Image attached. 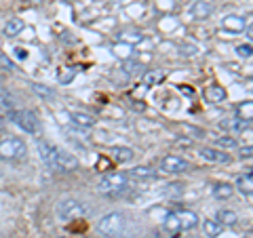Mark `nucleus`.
Segmentation results:
<instances>
[{"label": "nucleus", "instance_id": "9", "mask_svg": "<svg viewBox=\"0 0 253 238\" xmlns=\"http://www.w3.org/2000/svg\"><path fill=\"white\" fill-rule=\"evenodd\" d=\"M76 169H78V158L72 156L70 152H66V150H59L55 171H59V173H72V171H76Z\"/></svg>", "mask_w": 253, "mask_h": 238}, {"label": "nucleus", "instance_id": "6", "mask_svg": "<svg viewBox=\"0 0 253 238\" xmlns=\"http://www.w3.org/2000/svg\"><path fill=\"white\" fill-rule=\"evenodd\" d=\"M163 173H169V175H179V173H188L190 171V164L186 158H181L177 154H167L161 158V162H158Z\"/></svg>", "mask_w": 253, "mask_h": 238}, {"label": "nucleus", "instance_id": "21", "mask_svg": "<svg viewBox=\"0 0 253 238\" xmlns=\"http://www.w3.org/2000/svg\"><path fill=\"white\" fill-rule=\"evenodd\" d=\"M215 221H219L221 226H234L236 221H239V215H236L232 209H219L215 215Z\"/></svg>", "mask_w": 253, "mask_h": 238}, {"label": "nucleus", "instance_id": "34", "mask_svg": "<svg viewBox=\"0 0 253 238\" xmlns=\"http://www.w3.org/2000/svg\"><path fill=\"white\" fill-rule=\"evenodd\" d=\"M181 188H184L181 184H169V186H167V190H165V192L173 196V194H179V192H181Z\"/></svg>", "mask_w": 253, "mask_h": 238}, {"label": "nucleus", "instance_id": "8", "mask_svg": "<svg viewBox=\"0 0 253 238\" xmlns=\"http://www.w3.org/2000/svg\"><path fill=\"white\" fill-rule=\"evenodd\" d=\"M201 158L207 162H215V164H230L232 162V156L224 152V150H217V148H201Z\"/></svg>", "mask_w": 253, "mask_h": 238}, {"label": "nucleus", "instance_id": "13", "mask_svg": "<svg viewBox=\"0 0 253 238\" xmlns=\"http://www.w3.org/2000/svg\"><path fill=\"white\" fill-rule=\"evenodd\" d=\"M211 194L215 200H230L232 194H234V186L228 184V181H221V184H215L211 190Z\"/></svg>", "mask_w": 253, "mask_h": 238}, {"label": "nucleus", "instance_id": "4", "mask_svg": "<svg viewBox=\"0 0 253 238\" xmlns=\"http://www.w3.org/2000/svg\"><path fill=\"white\" fill-rule=\"evenodd\" d=\"M28 154L26 141L21 137H4L0 139V158L2 160H19Z\"/></svg>", "mask_w": 253, "mask_h": 238}, {"label": "nucleus", "instance_id": "10", "mask_svg": "<svg viewBox=\"0 0 253 238\" xmlns=\"http://www.w3.org/2000/svg\"><path fill=\"white\" fill-rule=\"evenodd\" d=\"M110 158H112L114 162L126 164V162H131L133 158H135V152H133L131 148H126V146H112L110 148Z\"/></svg>", "mask_w": 253, "mask_h": 238}, {"label": "nucleus", "instance_id": "19", "mask_svg": "<svg viewBox=\"0 0 253 238\" xmlns=\"http://www.w3.org/2000/svg\"><path fill=\"white\" fill-rule=\"evenodd\" d=\"M221 26L230 32H243L245 30V19L239 17V15H226L224 21H221Z\"/></svg>", "mask_w": 253, "mask_h": 238}, {"label": "nucleus", "instance_id": "5", "mask_svg": "<svg viewBox=\"0 0 253 238\" xmlns=\"http://www.w3.org/2000/svg\"><path fill=\"white\" fill-rule=\"evenodd\" d=\"M86 204L76 200V198H66L57 204V217L61 221H72V219H81L86 215Z\"/></svg>", "mask_w": 253, "mask_h": 238}, {"label": "nucleus", "instance_id": "29", "mask_svg": "<svg viewBox=\"0 0 253 238\" xmlns=\"http://www.w3.org/2000/svg\"><path fill=\"white\" fill-rule=\"evenodd\" d=\"M217 146L226 148V150H234V148H236V139H234V137H228V135H224V137H217Z\"/></svg>", "mask_w": 253, "mask_h": 238}, {"label": "nucleus", "instance_id": "28", "mask_svg": "<svg viewBox=\"0 0 253 238\" xmlns=\"http://www.w3.org/2000/svg\"><path fill=\"white\" fill-rule=\"evenodd\" d=\"M228 126H232L234 131L243 133V131H249V129H251V120H243V118H236V120H234L232 124H228Z\"/></svg>", "mask_w": 253, "mask_h": 238}, {"label": "nucleus", "instance_id": "23", "mask_svg": "<svg viewBox=\"0 0 253 238\" xmlns=\"http://www.w3.org/2000/svg\"><path fill=\"white\" fill-rule=\"evenodd\" d=\"M163 228L167 230V232H171V234H177V232H181V228H179V219H177V215H175V211L169 213V215L165 217V221H163Z\"/></svg>", "mask_w": 253, "mask_h": 238}, {"label": "nucleus", "instance_id": "14", "mask_svg": "<svg viewBox=\"0 0 253 238\" xmlns=\"http://www.w3.org/2000/svg\"><path fill=\"white\" fill-rule=\"evenodd\" d=\"M13 110H17V99H15V95H11L6 89H0V112L9 114Z\"/></svg>", "mask_w": 253, "mask_h": 238}, {"label": "nucleus", "instance_id": "36", "mask_svg": "<svg viewBox=\"0 0 253 238\" xmlns=\"http://www.w3.org/2000/svg\"><path fill=\"white\" fill-rule=\"evenodd\" d=\"M15 57H19V59H26V57H28V53L23 51V49H15Z\"/></svg>", "mask_w": 253, "mask_h": 238}, {"label": "nucleus", "instance_id": "17", "mask_svg": "<svg viewBox=\"0 0 253 238\" xmlns=\"http://www.w3.org/2000/svg\"><path fill=\"white\" fill-rule=\"evenodd\" d=\"M236 190H239L241 194H245V196L253 194V175H251V171H247L245 175H239V179H236Z\"/></svg>", "mask_w": 253, "mask_h": 238}, {"label": "nucleus", "instance_id": "11", "mask_svg": "<svg viewBox=\"0 0 253 238\" xmlns=\"http://www.w3.org/2000/svg\"><path fill=\"white\" fill-rule=\"evenodd\" d=\"M211 13H213V4L207 2V0H194L192 6H190V15H192L194 19H199V21L207 19Z\"/></svg>", "mask_w": 253, "mask_h": 238}, {"label": "nucleus", "instance_id": "24", "mask_svg": "<svg viewBox=\"0 0 253 238\" xmlns=\"http://www.w3.org/2000/svg\"><path fill=\"white\" fill-rule=\"evenodd\" d=\"M251 116H253V106H251V101H245V104L239 106V118L251 120Z\"/></svg>", "mask_w": 253, "mask_h": 238}, {"label": "nucleus", "instance_id": "27", "mask_svg": "<svg viewBox=\"0 0 253 238\" xmlns=\"http://www.w3.org/2000/svg\"><path fill=\"white\" fill-rule=\"evenodd\" d=\"M163 80V74L161 72H146L144 74V84L146 86H154L156 82H161Z\"/></svg>", "mask_w": 253, "mask_h": 238}, {"label": "nucleus", "instance_id": "7", "mask_svg": "<svg viewBox=\"0 0 253 238\" xmlns=\"http://www.w3.org/2000/svg\"><path fill=\"white\" fill-rule=\"evenodd\" d=\"M38 154H41V160L44 162L46 169L55 171V164H57V154H59V148L53 146L51 141L41 139L38 141Z\"/></svg>", "mask_w": 253, "mask_h": 238}, {"label": "nucleus", "instance_id": "18", "mask_svg": "<svg viewBox=\"0 0 253 238\" xmlns=\"http://www.w3.org/2000/svg\"><path fill=\"white\" fill-rule=\"evenodd\" d=\"M205 95H207V99L211 101V104H221V101L228 97L226 89H224V86H219V84H211V86H207Z\"/></svg>", "mask_w": 253, "mask_h": 238}, {"label": "nucleus", "instance_id": "32", "mask_svg": "<svg viewBox=\"0 0 253 238\" xmlns=\"http://www.w3.org/2000/svg\"><path fill=\"white\" fill-rule=\"evenodd\" d=\"M0 68L6 70V72H13V70H15V63H13L9 57H6V55H0Z\"/></svg>", "mask_w": 253, "mask_h": 238}, {"label": "nucleus", "instance_id": "26", "mask_svg": "<svg viewBox=\"0 0 253 238\" xmlns=\"http://www.w3.org/2000/svg\"><path fill=\"white\" fill-rule=\"evenodd\" d=\"M179 55H184V57H194V55H199V46L196 44H179Z\"/></svg>", "mask_w": 253, "mask_h": 238}, {"label": "nucleus", "instance_id": "12", "mask_svg": "<svg viewBox=\"0 0 253 238\" xmlns=\"http://www.w3.org/2000/svg\"><path fill=\"white\" fill-rule=\"evenodd\" d=\"M175 215L179 219L181 232H188V230H194L199 226V215H196L194 211H175Z\"/></svg>", "mask_w": 253, "mask_h": 238}, {"label": "nucleus", "instance_id": "16", "mask_svg": "<svg viewBox=\"0 0 253 238\" xmlns=\"http://www.w3.org/2000/svg\"><path fill=\"white\" fill-rule=\"evenodd\" d=\"M70 118H72V122L76 126H81V129H93L95 126V118L86 112H70Z\"/></svg>", "mask_w": 253, "mask_h": 238}, {"label": "nucleus", "instance_id": "31", "mask_svg": "<svg viewBox=\"0 0 253 238\" xmlns=\"http://www.w3.org/2000/svg\"><path fill=\"white\" fill-rule=\"evenodd\" d=\"M32 91H34L36 95H41V97H53V91L46 89V86H42V84H32Z\"/></svg>", "mask_w": 253, "mask_h": 238}, {"label": "nucleus", "instance_id": "30", "mask_svg": "<svg viewBox=\"0 0 253 238\" xmlns=\"http://www.w3.org/2000/svg\"><path fill=\"white\" fill-rule=\"evenodd\" d=\"M123 68H125V74H129V76H131V74H137L139 70H144V68H141L139 63H135V61H125Z\"/></svg>", "mask_w": 253, "mask_h": 238}, {"label": "nucleus", "instance_id": "37", "mask_svg": "<svg viewBox=\"0 0 253 238\" xmlns=\"http://www.w3.org/2000/svg\"><path fill=\"white\" fill-rule=\"evenodd\" d=\"M83 238H93V236H83Z\"/></svg>", "mask_w": 253, "mask_h": 238}, {"label": "nucleus", "instance_id": "15", "mask_svg": "<svg viewBox=\"0 0 253 238\" xmlns=\"http://www.w3.org/2000/svg\"><path fill=\"white\" fill-rule=\"evenodd\" d=\"M158 173L150 166H135L129 171V179H137V181H148V179H156Z\"/></svg>", "mask_w": 253, "mask_h": 238}, {"label": "nucleus", "instance_id": "25", "mask_svg": "<svg viewBox=\"0 0 253 238\" xmlns=\"http://www.w3.org/2000/svg\"><path fill=\"white\" fill-rule=\"evenodd\" d=\"M236 55H239L241 59H251V55H253V46H251V42H245V44H239V46H236Z\"/></svg>", "mask_w": 253, "mask_h": 238}, {"label": "nucleus", "instance_id": "3", "mask_svg": "<svg viewBox=\"0 0 253 238\" xmlns=\"http://www.w3.org/2000/svg\"><path fill=\"white\" fill-rule=\"evenodd\" d=\"M125 226H126V217L123 213L114 211V213H108V215H104L97 221V232L106 238H116V236L123 234Z\"/></svg>", "mask_w": 253, "mask_h": 238}, {"label": "nucleus", "instance_id": "2", "mask_svg": "<svg viewBox=\"0 0 253 238\" xmlns=\"http://www.w3.org/2000/svg\"><path fill=\"white\" fill-rule=\"evenodd\" d=\"M6 118L17 124L21 131H26L28 135H38L41 133V120H38V116L32 112V110H13V112L6 114Z\"/></svg>", "mask_w": 253, "mask_h": 238}, {"label": "nucleus", "instance_id": "22", "mask_svg": "<svg viewBox=\"0 0 253 238\" xmlns=\"http://www.w3.org/2000/svg\"><path fill=\"white\" fill-rule=\"evenodd\" d=\"M21 30H23V21H21L19 17H13V19L6 21L4 34L9 36V38H13V36H19V34H21Z\"/></svg>", "mask_w": 253, "mask_h": 238}, {"label": "nucleus", "instance_id": "20", "mask_svg": "<svg viewBox=\"0 0 253 238\" xmlns=\"http://www.w3.org/2000/svg\"><path fill=\"white\" fill-rule=\"evenodd\" d=\"M203 232L207 238H217L221 232H224V226L215 219H207V221H203Z\"/></svg>", "mask_w": 253, "mask_h": 238}, {"label": "nucleus", "instance_id": "1", "mask_svg": "<svg viewBox=\"0 0 253 238\" xmlns=\"http://www.w3.org/2000/svg\"><path fill=\"white\" fill-rule=\"evenodd\" d=\"M129 175L126 173H108L99 179L97 190L106 196H116V194H123L126 188H129Z\"/></svg>", "mask_w": 253, "mask_h": 238}, {"label": "nucleus", "instance_id": "33", "mask_svg": "<svg viewBox=\"0 0 253 238\" xmlns=\"http://www.w3.org/2000/svg\"><path fill=\"white\" fill-rule=\"evenodd\" d=\"M179 129L186 131L188 135H192V137H194V135H196V137H203V135H205V131H203V129H196V126H186V124H184V126H179Z\"/></svg>", "mask_w": 253, "mask_h": 238}, {"label": "nucleus", "instance_id": "35", "mask_svg": "<svg viewBox=\"0 0 253 238\" xmlns=\"http://www.w3.org/2000/svg\"><path fill=\"white\" fill-rule=\"evenodd\" d=\"M251 152H253V148H251V146L241 148V158H243V160H245V158H251Z\"/></svg>", "mask_w": 253, "mask_h": 238}]
</instances>
